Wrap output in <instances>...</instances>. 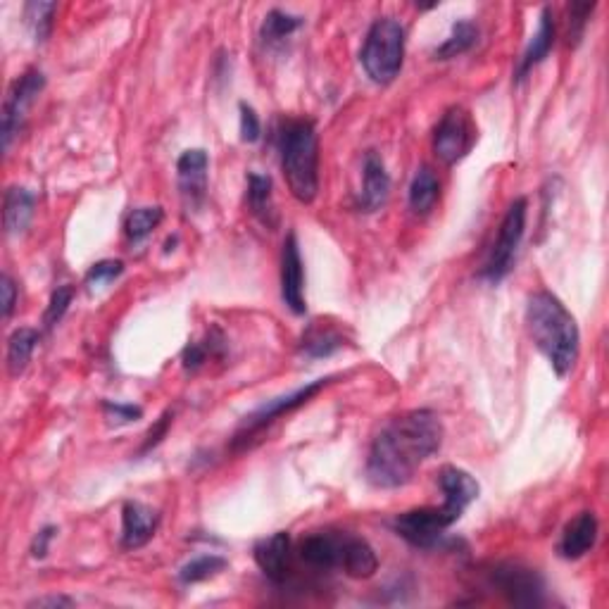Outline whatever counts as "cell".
<instances>
[{
  "mask_svg": "<svg viewBox=\"0 0 609 609\" xmlns=\"http://www.w3.org/2000/svg\"><path fill=\"white\" fill-rule=\"evenodd\" d=\"M443 422L431 410L400 414L374 438L367 457V481L393 491L414 479L419 467L443 445Z\"/></svg>",
  "mask_w": 609,
  "mask_h": 609,
  "instance_id": "cell-1",
  "label": "cell"
},
{
  "mask_svg": "<svg viewBox=\"0 0 609 609\" xmlns=\"http://www.w3.org/2000/svg\"><path fill=\"white\" fill-rule=\"evenodd\" d=\"M526 326L536 348L548 357L552 372L564 379L579 360V326L557 295L538 291L526 305Z\"/></svg>",
  "mask_w": 609,
  "mask_h": 609,
  "instance_id": "cell-2",
  "label": "cell"
},
{
  "mask_svg": "<svg viewBox=\"0 0 609 609\" xmlns=\"http://www.w3.org/2000/svg\"><path fill=\"white\" fill-rule=\"evenodd\" d=\"M286 184L298 203L310 205L319 193V143L310 119H288L279 131Z\"/></svg>",
  "mask_w": 609,
  "mask_h": 609,
  "instance_id": "cell-3",
  "label": "cell"
},
{
  "mask_svg": "<svg viewBox=\"0 0 609 609\" xmlns=\"http://www.w3.org/2000/svg\"><path fill=\"white\" fill-rule=\"evenodd\" d=\"M405 58V27L393 17H381L372 24L360 53L362 67L374 84L386 86L400 74Z\"/></svg>",
  "mask_w": 609,
  "mask_h": 609,
  "instance_id": "cell-4",
  "label": "cell"
},
{
  "mask_svg": "<svg viewBox=\"0 0 609 609\" xmlns=\"http://www.w3.org/2000/svg\"><path fill=\"white\" fill-rule=\"evenodd\" d=\"M526 207H529L526 198H517L507 210L505 219H502L498 238H495L491 253H488L479 272L481 279L488 281V284H500L512 272L514 257H517L521 238H524L526 231Z\"/></svg>",
  "mask_w": 609,
  "mask_h": 609,
  "instance_id": "cell-5",
  "label": "cell"
},
{
  "mask_svg": "<svg viewBox=\"0 0 609 609\" xmlns=\"http://www.w3.org/2000/svg\"><path fill=\"white\" fill-rule=\"evenodd\" d=\"M462 514L464 512L450 502H443L441 507H419V510L398 514L393 519V531L414 548H433L445 536V531L462 519Z\"/></svg>",
  "mask_w": 609,
  "mask_h": 609,
  "instance_id": "cell-6",
  "label": "cell"
},
{
  "mask_svg": "<svg viewBox=\"0 0 609 609\" xmlns=\"http://www.w3.org/2000/svg\"><path fill=\"white\" fill-rule=\"evenodd\" d=\"M488 583L517 607H541L545 602V583L536 569L521 564H495L488 571Z\"/></svg>",
  "mask_w": 609,
  "mask_h": 609,
  "instance_id": "cell-7",
  "label": "cell"
},
{
  "mask_svg": "<svg viewBox=\"0 0 609 609\" xmlns=\"http://www.w3.org/2000/svg\"><path fill=\"white\" fill-rule=\"evenodd\" d=\"M331 381H334V376H326V379H317V381H312V384L298 388V391H293V393H288V395H281V398L269 400L267 405L257 407V410L253 414H248L246 422L241 424V429L236 431V436H234L236 448H238V445H248L250 436H255V433H260L262 429H267V426L272 424L274 419L284 417V414L298 410V407H303V405L310 403V400L315 398V395L322 393L324 388L331 384Z\"/></svg>",
  "mask_w": 609,
  "mask_h": 609,
  "instance_id": "cell-8",
  "label": "cell"
},
{
  "mask_svg": "<svg viewBox=\"0 0 609 609\" xmlns=\"http://www.w3.org/2000/svg\"><path fill=\"white\" fill-rule=\"evenodd\" d=\"M476 141V129L472 117L464 108H450L433 131V153L445 165H455L469 153Z\"/></svg>",
  "mask_w": 609,
  "mask_h": 609,
  "instance_id": "cell-9",
  "label": "cell"
},
{
  "mask_svg": "<svg viewBox=\"0 0 609 609\" xmlns=\"http://www.w3.org/2000/svg\"><path fill=\"white\" fill-rule=\"evenodd\" d=\"M46 86V77L41 69H27L20 79L12 84L8 100L3 105V124H0V138H3V150L10 148L12 138L20 134L27 110L39 98V93Z\"/></svg>",
  "mask_w": 609,
  "mask_h": 609,
  "instance_id": "cell-10",
  "label": "cell"
},
{
  "mask_svg": "<svg viewBox=\"0 0 609 609\" xmlns=\"http://www.w3.org/2000/svg\"><path fill=\"white\" fill-rule=\"evenodd\" d=\"M281 298L293 315H305V269L295 234H288L281 250Z\"/></svg>",
  "mask_w": 609,
  "mask_h": 609,
  "instance_id": "cell-11",
  "label": "cell"
},
{
  "mask_svg": "<svg viewBox=\"0 0 609 609\" xmlns=\"http://www.w3.org/2000/svg\"><path fill=\"white\" fill-rule=\"evenodd\" d=\"M181 198L186 207H200L207 191V153L203 148H191L177 162Z\"/></svg>",
  "mask_w": 609,
  "mask_h": 609,
  "instance_id": "cell-12",
  "label": "cell"
},
{
  "mask_svg": "<svg viewBox=\"0 0 609 609\" xmlns=\"http://www.w3.org/2000/svg\"><path fill=\"white\" fill-rule=\"evenodd\" d=\"M160 524V514L143 502L129 500L122 510V548H143L155 536Z\"/></svg>",
  "mask_w": 609,
  "mask_h": 609,
  "instance_id": "cell-13",
  "label": "cell"
},
{
  "mask_svg": "<svg viewBox=\"0 0 609 609\" xmlns=\"http://www.w3.org/2000/svg\"><path fill=\"white\" fill-rule=\"evenodd\" d=\"M253 555L257 567L269 581L284 583L288 574V557H291V536H288V531H276L255 545Z\"/></svg>",
  "mask_w": 609,
  "mask_h": 609,
  "instance_id": "cell-14",
  "label": "cell"
},
{
  "mask_svg": "<svg viewBox=\"0 0 609 609\" xmlns=\"http://www.w3.org/2000/svg\"><path fill=\"white\" fill-rule=\"evenodd\" d=\"M598 517L593 512H581L564 526L562 541L557 545V552L564 560H581L586 552L593 550L598 541Z\"/></svg>",
  "mask_w": 609,
  "mask_h": 609,
  "instance_id": "cell-15",
  "label": "cell"
},
{
  "mask_svg": "<svg viewBox=\"0 0 609 609\" xmlns=\"http://www.w3.org/2000/svg\"><path fill=\"white\" fill-rule=\"evenodd\" d=\"M364 186H362V196L360 205L367 212H376L386 205L388 191H391V177H388L384 160L376 150H367L364 155Z\"/></svg>",
  "mask_w": 609,
  "mask_h": 609,
  "instance_id": "cell-16",
  "label": "cell"
},
{
  "mask_svg": "<svg viewBox=\"0 0 609 609\" xmlns=\"http://www.w3.org/2000/svg\"><path fill=\"white\" fill-rule=\"evenodd\" d=\"M343 536L334 533H310L300 543V560L315 569H336L341 564Z\"/></svg>",
  "mask_w": 609,
  "mask_h": 609,
  "instance_id": "cell-17",
  "label": "cell"
},
{
  "mask_svg": "<svg viewBox=\"0 0 609 609\" xmlns=\"http://www.w3.org/2000/svg\"><path fill=\"white\" fill-rule=\"evenodd\" d=\"M552 46H555V17H552L550 8H543L536 34H533V39L529 41V46H526L524 55H521L517 79L519 81L526 79V74H529L533 67L541 65V62L550 55Z\"/></svg>",
  "mask_w": 609,
  "mask_h": 609,
  "instance_id": "cell-18",
  "label": "cell"
},
{
  "mask_svg": "<svg viewBox=\"0 0 609 609\" xmlns=\"http://www.w3.org/2000/svg\"><path fill=\"white\" fill-rule=\"evenodd\" d=\"M350 579H372L379 569V560L372 545L362 538L343 536V550H341V564H338Z\"/></svg>",
  "mask_w": 609,
  "mask_h": 609,
  "instance_id": "cell-19",
  "label": "cell"
},
{
  "mask_svg": "<svg viewBox=\"0 0 609 609\" xmlns=\"http://www.w3.org/2000/svg\"><path fill=\"white\" fill-rule=\"evenodd\" d=\"M34 207H36V196L29 191V188L12 186L5 193V203H3V222L5 231L8 234H22L27 229L31 217H34Z\"/></svg>",
  "mask_w": 609,
  "mask_h": 609,
  "instance_id": "cell-20",
  "label": "cell"
},
{
  "mask_svg": "<svg viewBox=\"0 0 609 609\" xmlns=\"http://www.w3.org/2000/svg\"><path fill=\"white\" fill-rule=\"evenodd\" d=\"M438 486L443 491V500L455 502V505L464 507V510L479 498L481 491L479 481L460 467H443L441 474H438Z\"/></svg>",
  "mask_w": 609,
  "mask_h": 609,
  "instance_id": "cell-21",
  "label": "cell"
},
{
  "mask_svg": "<svg viewBox=\"0 0 609 609\" xmlns=\"http://www.w3.org/2000/svg\"><path fill=\"white\" fill-rule=\"evenodd\" d=\"M248 207L250 212L260 219L262 224L272 226L276 224V210H274V196H272V179L265 177V174H248Z\"/></svg>",
  "mask_w": 609,
  "mask_h": 609,
  "instance_id": "cell-22",
  "label": "cell"
},
{
  "mask_svg": "<svg viewBox=\"0 0 609 609\" xmlns=\"http://www.w3.org/2000/svg\"><path fill=\"white\" fill-rule=\"evenodd\" d=\"M441 196V181L431 167H419L410 186V207L414 215H429Z\"/></svg>",
  "mask_w": 609,
  "mask_h": 609,
  "instance_id": "cell-23",
  "label": "cell"
},
{
  "mask_svg": "<svg viewBox=\"0 0 609 609\" xmlns=\"http://www.w3.org/2000/svg\"><path fill=\"white\" fill-rule=\"evenodd\" d=\"M41 336L36 329H17L8 341V372L10 376H20L34 355L36 345H39Z\"/></svg>",
  "mask_w": 609,
  "mask_h": 609,
  "instance_id": "cell-24",
  "label": "cell"
},
{
  "mask_svg": "<svg viewBox=\"0 0 609 609\" xmlns=\"http://www.w3.org/2000/svg\"><path fill=\"white\" fill-rule=\"evenodd\" d=\"M479 41V29H476V24L462 20L452 24L450 36L445 39L441 46L436 48V53H433V58L436 60H452L457 58V55H464L469 48L474 46V43Z\"/></svg>",
  "mask_w": 609,
  "mask_h": 609,
  "instance_id": "cell-25",
  "label": "cell"
},
{
  "mask_svg": "<svg viewBox=\"0 0 609 609\" xmlns=\"http://www.w3.org/2000/svg\"><path fill=\"white\" fill-rule=\"evenodd\" d=\"M162 219H165L162 207H136V210L129 212L124 231H127V238L131 243H141L158 229Z\"/></svg>",
  "mask_w": 609,
  "mask_h": 609,
  "instance_id": "cell-26",
  "label": "cell"
},
{
  "mask_svg": "<svg viewBox=\"0 0 609 609\" xmlns=\"http://www.w3.org/2000/svg\"><path fill=\"white\" fill-rule=\"evenodd\" d=\"M300 27H303V17L291 15V12L284 10H272L267 12L265 22H262L260 36L265 43H279L288 39L291 34H295Z\"/></svg>",
  "mask_w": 609,
  "mask_h": 609,
  "instance_id": "cell-27",
  "label": "cell"
},
{
  "mask_svg": "<svg viewBox=\"0 0 609 609\" xmlns=\"http://www.w3.org/2000/svg\"><path fill=\"white\" fill-rule=\"evenodd\" d=\"M226 569V560L219 555H200L193 557L191 562H186L184 567L179 569V581L184 586H193V583H203L212 576H217L219 571Z\"/></svg>",
  "mask_w": 609,
  "mask_h": 609,
  "instance_id": "cell-28",
  "label": "cell"
},
{
  "mask_svg": "<svg viewBox=\"0 0 609 609\" xmlns=\"http://www.w3.org/2000/svg\"><path fill=\"white\" fill-rule=\"evenodd\" d=\"M55 10H58L55 3H29L24 8V20H27V27L36 43H46L50 31H53Z\"/></svg>",
  "mask_w": 609,
  "mask_h": 609,
  "instance_id": "cell-29",
  "label": "cell"
},
{
  "mask_svg": "<svg viewBox=\"0 0 609 609\" xmlns=\"http://www.w3.org/2000/svg\"><path fill=\"white\" fill-rule=\"evenodd\" d=\"M338 348H343V336H338L336 331L312 329L310 334L303 338V353L307 357H329L334 355Z\"/></svg>",
  "mask_w": 609,
  "mask_h": 609,
  "instance_id": "cell-30",
  "label": "cell"
},
{
  "mask_svg": "<svg viewBox=\"0 0 609 609\" xmlns=\"http://www.w3.org/2000/svg\"><path fill=\"white\" fill-rule=\"evenodd\" d=\"M72 298H74L72 286L55 288L53 295H50V300H48L46 315H43V324H46V329H53V326H58L62 322V317H65L69 305H72Z\"/></svg>",
  "mask_w": 609,
  "mask_h": 609,
  "instance_id": "cell-31",
  "label": "cell"
},
{
  "mask_svg": "<svg viewBox=\"0 0 609 609\" xmlns=\"http://www.w3.org/2000/svg\"><path fill=\"white\" fill-rule=\"evenodd\" d=\"M122 272H124V262L119 260L96 262V265L89 269V274H86V288H89V291H100V288L112 284L117 276H122Z\"/></svg>",
  "mask_w": 609,
  "mask_h": 609,
  "instance_id": "cell-32",
  "label": "cell"
},
{
  "mask_svg": "<svg viewBox=\"0 0 609 609\" xmlns=\"http://www.w3.org/2000/svg\"><path fill=\"white\" fill-rule=\"evenodd\" d=\"M595 10V3H571L569 5V46H576L581 41L583 29H586L590 12Z\"/></svg>",
  "mask_w": 609,
  "mask_h": 609,
  "instance_id": "cell-33",
  "label": "cell"
},
{
  "mask_svg": "<svg viewBox=\"0 0 609 609\" xmlns=\"http://www.w3.org/2000/svg\"><path fill=\"white\" fill-rule=\"evenodd\" d=\"M241 138L243 143H257L262 136V124L257 112L248 103H241Z\"/></svg>",
  "mask_w": 609,
  "mask_h": 609,
  "instance_id": "cell-34",
  "label": "cell"
},
{
  "mask_svg": "<svg viewBox=\"0 0 609 609\" xmlns=\"http://www.w3.org/2000/svg\"><path fill=\"white\" fill-rule=\"evenodd\" d=\"M103 410L108 414V419H112L115 424H131L136 419L143 417V410L138 405H124V403H112V400H105Z\"/></svg>",
  "mask_w": 609,
  "mask_h": 609,
  "instance_id": "cell-35",
  "label": "cell"
},
{
  "mask_svg": "<svg viewBox=\"0 0 609 609\" xmlns=\"http://www.w3.org/2000/svg\"><path fill=\"white\" fill-rule=\"evenodd\" d=\"M172 417H174L172 412H165V414H162V417L158 419V422H155L153 429H150V431L146 433V441H143L141 450H138V455H146V452H150L153 448H158V445L162 443V438L167 436L169 424H172Z\"/></svg>",
  "mask_w": 609,
  "mask_h": 609,
  "instance_id": "cell-36",
  "label": "cell"
},
{
  "mask_svg": "<svg viewBox=\"0 0 609 609\" xmlns=\"http://www.w3.org/2000/svg\"><path fill=\"white\" fill-rule=\"evenodd\" d=\"M55 533H58L55 526H43V529L36 533L34 541H31V557H34V560H43V557L48 555L50 541L55 538Z\"/></svg>",
  "mask_w": 609,
  "mask_h": 609,
  "instance_id": "cell-37",
  "label": "cell"
},
{
  "mask_svg": "<svg viewBox=\"0 0 609 609\" xmlns=\"http://www.w3.org/2000/svg\"><path fill=\"white\" fill-rule=\"evenodd\" d=\"M0 293H3V319H10L17 300V286L10 279V274H3V279H0Z\"/></svg>",
  "mask_w": 609,
  "mask_h": 609,
  "instance_id": "cell-38",
  "label": "cell"
},
{
  "mask_svg": "<svg viewBox=\"0 0 609 609\" xmlns=\"http://www.w3.org/2000/svg\"><path fill=\"white\" fill-rule=\"evenodd\" d=\"M74 602L65 598V595H48V598H36L29 602V607H72Z\"/></svg>",
  "mask_w": 609,
  "mask_h": 609,
  "instance_id": "cell-39",
  "label": "cell"
}]
</instances>
